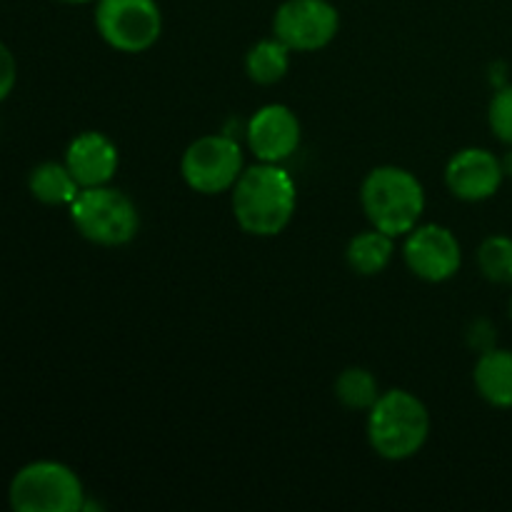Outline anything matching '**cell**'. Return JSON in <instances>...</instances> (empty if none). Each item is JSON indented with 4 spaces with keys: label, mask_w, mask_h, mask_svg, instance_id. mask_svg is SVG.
Segmentation results:
<instances>
[{
    "label": "cell",
    "mask_w": 512,
    "mask_h": 512,
    "mask_svg": "<svg viewBox=\"0 0 512 512\" xmlns=\"http://www.w3.org/2000/svg\"><path fill=\"white\" fill-rule=\"evenodd\" d=\"M298 203L295 180L280 163L243 170L233 185V213L240 228L258 238H273L290 225Z\"/></svg>",
    "instance_id": "cell-1"
},
{
    "label": "cell",
    "mask_w": 512,
    "mask_h": 512,
    "mask_svg": "<svg viewBox=\"0 0 512 512\" xmlns=\"http://www.w3.org/2000/svg\"><path fill=\"white\" fill-rule=\"evenodd\" d=\"M475 388L493 408H512V350L490 348L475 363Z\"/></svg>",
    "instance_id": "cell-13"
},
{
    "label": "cell",
    "mask_w": 512,
    "mask_h": 512,
    "mask_svg": "<svg viewBox=\"0 0 512 512\" xmlns=\"http://www.w3.org/2000/svg\"><path fill=\"white\" fill-rule=\"evenodd\" d=\"M488 120L495 138L512 145V85L493 95L488 108Z\"/></svg>",
    "instance_id": "cell-19"
},
{
    "label": "cell",
    "mask_w": 512,
    "mask_h": 512,
    "mask_svg": "<svg viewBox=\"0 0 512 512\" xmlns=\"http://www.w3.org/2000/svg\"><path fill=\"white\" fill-rule=\"evenodd\" d=\"M360 203L373 228L400 238L420 225L425 213V190L410 170L380 165L363 180Z\"/></svg>",
    "instance_id": "cell-2"
},
{
    "label": "cell",
    "mask_w": 512,
    "mask_h": 512,
    "mask_svg": "<svg viewBox=\"0 0 512 512\" xmlns=\"http://www.w3.org/2000/svg\"><path fill=\"white\" fill-rule=\"evenodd\" d=\"M500 163H503V173L508 175V178H512V150H508V153L500 158Z\"/></svg>",
    "instance_id": "cell-21"
},
{
    "label": "cell",
    "mask_w": 512,
    "mask_h": 512,
    "mask_svg": "<svg viewBox=\"0 0 512 512\" xmlns=\"http://www.w3.org/2000/svg\"><path fill=\"white\" fill-rule=\"evenodd\" d=\"M505 173L498 155L485 148H463L450 158L445 168V185L455 198L480 203L493 198L503 185Z\"/></svg>",
    "instance_id": "cell-10"
},
{
    "label": "cell",
    "mask_w": 512,
    "mask_h": 512,
    "mask_svg": "<svg viewBox=\"0 0 512 512\" xmlns=\"http://www.w3.org/2000/svg\"><path fill=\"white\" fill-rule=\"evenodd\" d=\"M430 435V413L420 398L408 390L380 393L368 410L370 448L385 460H408L423 450Z\"/></svg>",
    "instance_id": "cell-3"
},
{
    "label": "cell",
    "mask_w": 512,
    "mask_h": 512,
    "mask_svg": "<svg viewBox=\"0 0 512 512\" xmlns=\"http://www.w3.org/2000/svg\"><path fill=\"white\" fill-rule=\"evenodd\" d=\"M15 80H18V63H15V55L10 53L8 45L0 43V103L13 93Z\"/></svg>",
    "instance_id": "cell-20"
},
{
    "label": "cell",
    "mask_w": 512,
    "mask_h": 512,
    "mask_svg": "<svg viewBox=\"0 0 512 512\" xmlns=\"http://www.w3.org/2000/svg\"><path fill=\"white\" fill-rule=\"evenodd\" d=\"M340 13L330 0H285L273 18L275 38L290 50L313 53L335 40Z\"/></svg>",
    "instance_id": "cell-8"
},
{
    "label": "cell",
    "mask_w": 512,
    "mask_h": 512,
    "mask_svg": "<svg viewBox=\"0 0 512 512\" xmlns=\"http://www.w3.org/2000/svg\"><path fill=\"white\" fill-rule=\"evenodd\" d=\"M480 273L498 285H512V238L490 235L478 248Z\"/></svg>",
    "instance_id": "cell-18"
},
{
    "label": "cell",
    "mask_w": 512,
    "mask_h": 512,
    "mask_svg": "<svg viewBox=\"0 0 512 512\" xmlns=\"http://www.w3.org/2000/svg\"><path fill=\"white\" fill-rule=\"evenodd\" d=\"M510 318H512V298H510Z\"/></svg>",
    "instance_id": "cell-23"
},
{
    "label": "cell",
    "mask_w": 512,
    "mask_h": 512,
    "mask_svg": "<svg viewBox=\"0 0 512 512\" xmlns=\"http://www.w3.org/2000/svg\"><path fill=\"white\" fill-rule=\"evenodd\" d=\"M395 253V238L393 235L383 233V230L373 228L358 233L348 243L345 258L348 265L358 275H380L390 265Z\"/></svg>",
    "instance_id": "cell-15"
},
{
    "label": "cell",
    "mask_w": 512,
    "mask_h": 512,
    "mask_svg": "<svg viewBox=\"0 0 512 512\" xmlns=\"http://www.w3.org/2000/svg\"><path fill=\"white\" fill-rule=\"evenodd\" d=\"M335 398L350 410H370L380 398V385L370 370L348 368L335 380Z\"/></svg>",
    "instance_id": "cell-17"
},
{
    "label": "cell",
    "mask_w": 512,
    "mask_h": 512,
    "mask_svg": "<svg viewBox=\"0 0 512 512\" xmlns=\"http://www.w3.org/2000/svg\"><path fill=\"white\" fill-rule=\"evenodd\" d=\"M180 173L195 193H225L243 175V150L230 135H203L183 153Z\"/></svg>",
    "instance_id": "cell-7"
},
{
    "label": "cell",
    "mask_w": 512,
    "mask_h": 512,
    "mask_svg": "<svg viewBox=\"0 0 512 512\" xmlns=\"http://www.w3.org/2000/svg\"><path fill=\"white\" fill-rule=\"evenodd\" d=\"M28 190L43 205H70L83 188L65 163H40L30 170Z\"/></svg>",
    "instance_id": "cell-14"
},
{
    "label": "cell",
    "mask_w": 512,
    "mask_h": 512,
    "mask_svg": "<svg viewBox=\"0 0 512 512\" xmlns=\"http://www.w3.org/2000/svg\"><path fill=\"white\" fill-rule=\"evenodd\" d=\"M8 500L15 512H78L85 508V488L68 465L35 460L13 475Z\"/></svg>",
    "instance_id": "cell-4"
},
{
    "label": "cell",
    "mask_w": 512,
    "mask_h": 512,
    "mask_svg": "<svg viewBox=\"0 0 512 512\" xmlns=\"http://www.w3.org/2000/svg\"><path fill=\"white\" fill-rule=\"evenodd\" d=\"M70 220L85 240L103 248L130 243L140 230V215L133 200L108 185L80 190L70 203Z\"/></svg>",
    "instance_id": "cell-5"
},
{
    "label": "cell",
    "mask_w": 512,
    "mask_h": 512,
    "mask_svg": "<svg viewBox=\"0 0 512 512\" xmlns=\"http://www.w3.org/2000/svg\"><path fill=\"white\" fill-rule=\"evenodd\" d=\"M60 3H68V5H83V3H93V0H60Z\"/></svg>",
    "instance_id": "cell-22"
},
{
    "label": "cell",
    "mask_w": 512,
    "mask_h": 512,
    "mask_svg": "<svg viewBox=\"0 0 512 512\" xmlns=\"http://www.w3.org/2000/svg\"><path fill=\"white\" fill-rule=\"evenodd\" d=\"M65 165L80 188H98V185H108L118 173L120 155L108 135L88 130L70 140L65 150Z\"/></svg>",
    "instance_id": "cell-12"
},
{
    "label": "cell",
    "mask_w": 512,
    "mask_h": 512,
    "mask_svg": "<svg viewBox=\"0 0 512 512\" xmlns=\"http://www.w3.org/2000/svg\"><path fill=\"white\" fill-rule=\"evenodd\" d=\"M95 28L118 53H145L163 33V13L155 0H98Z\"/></svg>",
    "instance_id": "cell-6"
},
{
    "label": "cell",
    "mask_w": 512,
    "mask_h": 512,
    "mask_svg": "<svg viewBox=\"0 0 512 512\" xmlns=\"http://www.w3.org/2000/svg\"><path fill=\"white\" fill-rule=\"evenodd\" d=\"M290 68V48L278 38L255 43L245 55V73L258 85H275Z\"/></svg>",
    "instance_id": "cell-16"
},
{
    "label": "cell",
    "mask_w": 512,
    "mask_h": 512,
    "mask_svg": "<svg viewBox=\"0 0 512 512\" xmlns=\"http://www.w3.org/2000/svg\"><path fill=\"white\" fill-rule=\"evenodd\" d=\"M403 258L410 273L425 283H445L463 265V248L453 230L445 225H415L405 235Z\"/></svg>",
    "instance_id": "cell-9"
},
{
    "label": "cell",
    "mask_w": 512,
    "mask_h": 512,
    "mask_svg": "<svg viewBox=\"0 0 512 512\" xmlns=\"http://www.w3.org/2000/svg\"><path fill=\"white\" fill-rule=\"evenodd\" d=\"M300 120L288 105H263L248 123V145L260 163H283L300 145Z\"/></svg>",
    "instance_id": "cell-11"
}]
</instances>
